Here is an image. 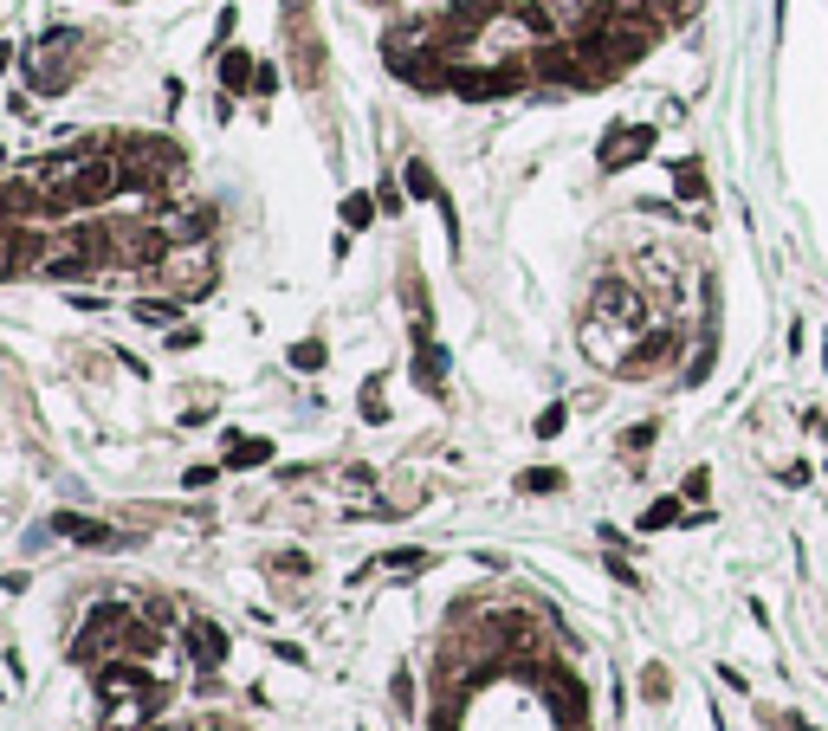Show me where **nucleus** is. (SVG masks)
<instances>
[{
    "instance_id": "nucleus-8",
    "label": "nucleus",
    "mask_w": 828,
    "mask_h": 731,
    "mask_svg": "<svg viewBox=\"0 0 828 731\" xmlns=\"http://www.w3.org/2000/svg\"><path fill=\"white\" fill-rule=\"evenodd\" d=\"M414 376H421L427 395H440V382H447V350H440L427 330H421V350H414Z\"/></svg>"
},
{
    "instance_id": "nucleus-16",
    "label": "nucleus",
    "mask_w": 828,
    "mask_h": 731,
    "mask_svg": "<svg viewBox=\"0 0 828 731\" xmlns=\"http://www.w3.org/2000/svg\"><path fill=\"white\" fill-rule=\"evenodd\" d=\"M673 182H680V195H686V201L706 195V175H699V162H680V169H673Z\"/></svg>"
},
{
    "instance_id": "nucleus-11",
    "label": "nucleus",
    "mask_w": 828,
    "mask_h": 731,
    "mask_svg": "<svg viewBox=\"0 0 828 731\" xmlns=\"http://www.w3.org/2000/svg\"><path fill=\"white\" fill-rule=\"evenodd\" d=\"M253 72H259V65L246 59V52H227V59H220V85H227V91H246V85H253Z\"/></svg>"
},
{
    "instance_id": "nucleus-4",
    "label": "nucleus",
    "mask_w": 828,
    "mask_h": 731,
    "mask_svg": "<svg viewBox=\"0 0 828 731\" xmlns=\"http://www.w3.org/2000/svg\"><path fill=\"white\" fill-rule=\"evenodd\" d=\"M72 78H78V33L59 26V33H46L39 52H33V85L39 91H65Z\"/></svg>"
},
{
    "instance_id": "nucleus-12",
    "label": "nucleus",
    "mask_w": 828,
    "mask_h": 731,
    "mask_svg": "<svg viewBox=\"0 0 828 731\" xmlns=\"http://www.w3.org/2000/svg\"><path fill=\"white\" fill-rule=\"evenodd\" d=\"M402 182H408V195L440 201V182H434V169H427V162H408V169H402Z\"/></svg>"
},
{
    "instance_id": "nucleus-10",
    "label": "nucleus",
    "mask_w": 828,
    "mask_h": 731,
    "mask_svg": "<svg viewBox=\"0 0 828 731\" xmlns=\"http://www.w3.org/2000/svg\"><path fill=\"white\" fill-rule=\"evenodd\" d=\"M272 460V440H246V434H233V447H227V466H266Z\"/></svg>"
},
{
    "instance_id": "nucleus-23",
    "label": "nucleus",
    "mask_w": 828,
    "mask_h": 731,
    "mask_svg": "<svg viewBox=\"0 0 828 731\" xmlns=\"http://www.w3.org/2000/svg\"><path fill=\"white\" fill-rule=\"evenodd\" d=\"M537 434H544V440L563 434V408H544V415H537Z\"/></svg>"
},
{
    "instance_id": "nucleus-20",
    "label": "nucleus",
    "mask_w": 828,
    "mask_h": 731,
    "mask_svg": "<svg viewBox=\"0 0 828 731\" xmlns=\"http://www.w3.org/2000/svg\"><path fill=\"white\" fill-rule=\"evenodd\" d=\"M363 415H369V421L389 415V408H382V382H369V389H363Z\"/></svg>"
},
{
    "instance_id": "nucleus-22",
    "label": "nucleus",
    "mask_w": 828,
    "mask_h": 731,
    "mask_svg": "<svg viewBox=\"0 0 828 731\" xmlns=\"http://www.w3.org/2000/svg\"><path fill=\"white\" fill-rule=\"evenodd\" d=\"M272 570H279V576H305V570H311V563H305V557H298V550H285V557H279V563H272Z\"/></svg>"
},
{
    "instance_id": "nucleus-24",
    "label": "nucleus",
    "mask_w": 828,
    "mask_h": 731,
    "mask_svg": "<svg viewBox=\"0 0 828 731\" xmlns=\"http://www.w3.org/2000/svg\"><path fill=\"white\" fill-rule=\"evenodd\" d=\"M149 731H188V725H149Z\"/></svg>"
},
{
    "instance_id": "nucleus-21",
    "label": "nucleus",
    "mask_w": 828,
    "mask_h": 731,
    "mask_svg": "<svg viewBox=\"0 0 828 731\" xmlns=\"http://www.w3.org/2000/svg\"><path fill=\"white\" fill-rule=\"evenodd\" d=\"M421 563H427L421 550H389V570H421Z\"/></svg>"
},
{
    "instance_id": "nucleus-2",
    "label": "nucleus",
    "mask_w": 828,
    "mask_h": 731,
    "mask_svg": "<svg viewBox=\"0 0 828 731\" xmlns=\"http://www.w3.org/2000/svg\"><path fill=\"white\" fill-rule=\"evenodd\" d=\"M123 628H130V615L117 609V602H98V609L85 615V628H78L72 641V660L78 667H104V660L123 654Z\"/></svg>"
},
{
    "instance_id": "nucleus-6",
    "label": "nucleus",
    "mask_w": 828,
    "mask_h": 731,
    "mask_svg": "<svg viewBox=\"0 0 828 731\" xmlns=\"http://www.w3.org/2000/svg\"><path fill=\"white\" fill-rule=\"evenodd\" d=\"M188 654H195L201 673H220V660H227V628L214 622H188Z\"/></svg>"
},
{
    "instance_id": "nucleus-15",
    "label": "nucleus",
    "mask_w": 828,
    "mask_h": 731,
    "mask_svg": "<svg viewBox=\"0 0 828 731\" xmlns=\"http://www.w3.org/2000/svg\"><path fill=\"white\" fill-rule=\"evenodd\" d=\"M667 524H680V499H660V505H647L641 531H667Z\"/></svg>"
},
{
    "instance_id": "nucleus-19",
    "label": "nucleus",
    "mask_w": 828,
    "mask_h": 731,
    "mask_svg": "<svg viewBox=\"0 0 828 731\" xmlns=\"http://www.w3.org/2000/svg\"><path fill=\"white\" fill-rule=\"evenodd\" d=\"M641 693L660 706V699H667V673H660V667H647V673H641Z\"/></svg>"
},
{
    "instance_id": "nucleus-3",
    "label": "nucleus",
    "mask_w": 828,
    "mask_h": 731,
    "mask_svg": "<svg viewBox=\"0 0 828 731\" xmlns=\"http://www.w3.org/2000/svg\"><path fill=\"white\" fill-rule=\"evenodd\" d=\"M156 279L169 285L175 298H201L207 285H214V253H207V240L201 246H169V259L156 266Z\"/></svg>"
},
{
    "instance_id": "nucleus-17",
    "label": "nucleus",
    "mask_w": 828,
    "mask_h": 731,
    "mask_svg": "<svg viewBox=\"0 0 828 731\" xmlns=\"http://www.w3.org/2000/svg\"><path fill=\"white\" fill-rule=\"evenodd\" d=\"M292 369H324V343H317V337L292 343Z\"/></svg>"
},
{
    "instance_id": "nucleus-9",
    "label": "nucleus",
    "mask_w": 828,
    "mask_h": 731,
    "mask_svg": "<svg viewBox=\"0 0 828 731\" xmlns=\"http://www.w3.org/2000/svg\"><path fill=\"white\" fill-rule=\"evenodd\" d=\"M123 654H162V622H130L123 628Z\"/></svg>"
},
{
    "instance_id": "nucleus-18",
    "label": "nucleus",
    "mask_w": 828,
    "mask_h": 731,
    "mask_svg": "<svg viewBox=\"0 0 828 731\" xmlns=\"http://www.w3.org/2000/svg\"><path fill=\"white\" fill-rule=\"evenodd\" d=\"M557 486H563V473H550V466H537V473L518 479V492H557Z\"/></svg>"
},
{
    "instance_id": "nucleus-5",
    "label": "nucleus",
    "mask_w": 828,
    "mask_h": 731,
    "mask_svg": "<svg viewBox=\"0 0 828 731\" xmlns=\"http://www.w3.org/2000/svg\"><path fill=\"white\" fill-rule=\"evenodd\" d=\"M647 149H654V130L647 123H628V130H609V143H602V169H628V162H641Z\"/></svg>"
},
{
    "instance_id": "nucleus-13",
    "label": "nucleus",
    "mask_w": 828,
    "mask_h": 731,
    "mask_svg": "<svg viewBox=\"0 0 828 731\" xmlns=\"http://www.w3.org/2000/svg\"><path fill=\"white\" fill-rule=\"evenodd\" d=\"M136 324H175V298H136Z\"/></svg>"
},
{
    "instance_id": "nucleus-1",
    "label": "nucleus",
    "mask_w": 828,
    "mask_h": 731,
    "mask_svg": "<svg viewBox=\"0 0 828 731\" xmlns=\"http://www.w3.org/2000/svg\"><path fill=\"white\" fill-rule=\"evenodd\" d=\"M91 680H98V706L110 731H143L162 719V706H169V686L156 680L149 667H136V660H104V667H91Z\"/></svg>"
},
{
    "instance_id": "nucleus-7",
    "label": "nucleus",
    "mask_w": 828,
    "mask_h": 731,
    "mask_svg": "<svg viewBox=\"0 0 828 731\" xmlns=\"http://www.w3.org/2000/svg\"><path fill=\"white\" fill-rule=\"evenodd\" d=\"M52 531L59 537H72V544H85V550H110V544H123L110 524H91V518H72V512H59L52 518Z\"/></svg>"
},
{
    "instance_id": "nucleus-14",
    "label": "nucleus",
    "mask_w": 828,
    "mask_h": 731,
    "mask_svg": "<svg viewBox=\"0 0 828 731\" xmlns=\"http://www.w3.org/2000/svg\"><path fill=\"white\" fill-rule=\"evenodd\" d=\"M376 220V201L369 195H343V227H369Z\"/></svg>"
}]
</instances>
